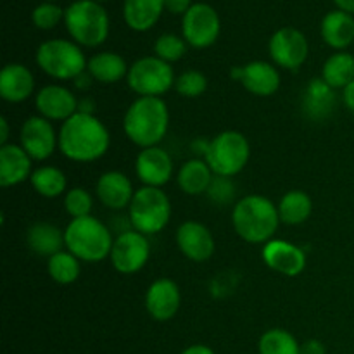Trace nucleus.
<instances>
[{
    "mask_svg": "<svg viewBox=\"0 0 354 354\" xmlns=\"http://www.w3.org/2000/svg\"><path fill=\"white\" fill-rule=\"evenodd\" d=\"M109 147V130L95 114L76 113L59 128V151L69 161H99Z\"/></svg>",
    "mask_w": 354,
    "mask_h": 354,
    "instance_id": "nucleus-1",
    "label": "nucleus"
},
{
    "mask_svg": "<svg viewBox=\"0 0 354 354\" xmlns=\"http://www.w3.org/2000/svg\"><path fill=\"white\" fill-rule=\"evenodd\" d=\"M168 128L169 109L162 97H137L124 113V135L140 149L161 144Z\"/></svg>",
    "mask_w": 354,
    "mask_h": 354,
    "instance_id": "nucleus-2",
    "label": "nucleus"
},
{
    "mask_svg": "<svg viewBox=\"0 0 354 354\" xmlns=\"http://www.w3.org/2000/svg\"><path fill=\"white\" fill-rule=\"evenodd\" d=\"M279 207L265 196L251 194L235 203L232 211V225L242 241L249 244L270 242L280 227Z\"/></svg>",
    "mask_w": 354,
    "mask_h": 354,
    "instance_id": "nucleus-3",
    "label": "nucleus"
},
{
    "mask_svg": "<svg viewBox=\"0 0 354 354\" xmlns=\"http://www.w3.org/2000/svg\"><path fill=\"white\" fill-rule=\"evenodd\" d=\"M66 251L83 263H100L109 258L114 237L111 228L95 216L76 218L64 228Z\"/></svg>",
    "mask_w": 354,
    "mask_h": 354,
    "instance_id": "nucleus-4",
    "label": "nucleus"
},
{
    "mask_svg": "<svg viewBox=\"0 0 354 354\" xmlns=\"http://www.w3.org/2000/svg\"><path fill=\"white\" fill-rule=\"evenodd\" d=\"M64 24L69 37L80 47H99L109 37L107 10L95 0H76L64 10Z\"/></svg>",
    "mask_w": 354,
    "mask_h": 354,
    "instance_id": "nucleus-5",
    "label": "nucleus"
},
{
    "mask_svg": "<svg viewBox=\"0 0 354 354\" xmlns=\"http://www.w3.org/2000/svg\"><path fill=\"white\" fill-rule=\"evenodd\" d=\"M35 61L45 75L59 82L75 80L86 71L88 64L83 48L76 41L64 38H54L38 45Z\"/></svg>",
    "mask_w": 354,
    "mask_h": 354,
    "instance_id": "nucleus-6",
    "label": "nucleus"
},
{
    "mask_svg": "<svg viewBox=\"0 0 354 354\" xmlns=\"http://www.w3.org/2000/svg\"><path fill=\"white\" fill-rule=\"evenodd\" d=\"M171 218V201L162 189L140 187L128 207V220L133 230L154 235L165 230Z\"/></svg>",
    "mask_w": 354,
    "mask_h": 354,
    "instance_id": "nucleus-7",
    "label": "nucleus"
},
{
    "mask_svg": "<svg viewBox=\"0 0 354 354\" xmlns=\"http://www.w3.org/2000/svg\"><path fill=\"white\" fill-rule=\"evenodd\" d=\"M204 159L214 175L237 176L251 159V144L241 131L225 130L206 145Z\"/></svg>",
    "mask_w": 354,
    "mask_h": 354,
    "instance_id": "nucleus-8",
    "label": "nucleus"
},
{
    "mask_svg": "<svg viewBox=\"0 0 354 354\" xmlns=\"http://www.w3.org/2000/svg\"><path fill=\"white\" fill-rule=\"evenodd\" d=\"M171 64L156 55H145L130 66L127 83L138 97H162L175 86Z\"/></svg>",
    "mask_w": 354,
    "mask_h": 354,
    "instance_id": "nucleus-9",
    "label": "nucleus"
},
{
    "mask_svg": "<svg viewBox=\"0 0 354 354\" xmlns=\"http://www.w3.org/2000/svg\"><path fill=\"white\" fill-rule=\"evenodd\" d=\"M109 258L113 268L121 275L138 273L151 258V244H149L147 235L140 234L133 228L123 232V234H118L114 237Z\"/></svg>",
    "mask_w": 354,
    "mask_h": 354,
    "instance_id": "nucleus-10",
    "label": "nucleus"
},
{
    "mask_svg": "<svg viewBox=\"0 0 354 354\" xmlns=\"http://www.w3.org/2000/svg\"><path fill=\"white\" fill-rule=\"evenodd\" d=\"M268 52L273 64L282 69L296 71L308 61L310 45L303 31L292 26H283L270 38Z\"/></svg>",
    "mask_w": 354,
    "mask_h": 354,
    "instance_id": "nucleus-11",
    "label": "nucleus"
},
{
    "mask_svg": "<svg viewBox=\"0 0 354 354\" xmlns=\"http://www.w3.org/2000/svg\"><path fill=\"white\" fill-rule=\"evenodd\" d=\"M220 16L209 3H194L182 19L183 38L194 48L211 47L220 37Z\"/></svg>",
    "mask_w": 354,
    "mask_h": 354,
    "instance_id": "nucleus-12",
    "label": "nucleus"
},
{
    "mask_svg": "<svg viewBox=\"0 0 354 354\" xmlns=\"http://www.w3.org/2000/svg\"><path fill=\"white\" fill-rule=\"evenodd\" d=\"M19 142L33 161H47L54 156L55 149H59V131H55L52 121L37 114L21 124Z\"/></svg>",
    "mask_w": 354,
    "mask_h": 354,
    "instance_id": "nucleus-13",
    "label": "nucleus"
},
{
    "mask_svg": "<svg viewBox=\"0 0 354 354\" xmlns=\"http://www.w3.org/2000/svg\"><path fill=\"white\" fill-rule=\"evenodd\" d=\"M230 78L239 82L249 93L256 97H272L280 88V73L275 64L266 61H251L248 64L234 66Z\"/></svg>",
    "mask_w": 354,
    "mask_h": 354,
    "instance_id": "nucleus-14",
    "label": "nucleus"
},
{
    "mask_svg": "<svg viewBox=\"0 0 354 354\" xmlns=\"http://www.w3.org/2000/svg\"><path fill=\"white\" fill-rule=\"evenodd\" d=\"M78 102L75 93L62 85H45L35 93V109L38 116L48 121H68L69 118L78 113Z\"/></svg>",
    "mask_w": 354,
    "mask_h": 354,
    "instance_id": "nucleus-15",
    "label": "nucleus"
},
{
    "mask_svg": "<svg viewBox=\"0 0 354 354\" xmlns=\"http://www.w3.org/2000/svg\"><path fill=\"white\" fill-rule=\"evenodd\" d=\"M175 241L178 251L194 263H204L211 259L216 249V242L209 228L196 220L183 221L176 230Z\"/></svg>",
    "mask_w": 354,
    "mask_h": 354,
    "instance_id": "nucleus-16",
    "label": "nucleus"
},
{
    "mask_svg": "<svg viewBox=\"0 0 354 354\" xmlns=\"http://www.w3.org/2000/svg\"><path fill=\"white\" fill-rule=\"evenodd\" d=\"M135 173L144 187L161 189L173 178L175 165H173L169 152L156 145V147L142 149L138 152L137 159H135Z\"/></svg>",
    "mask_w": 354,
    "mask_h": 354,
    "instance_id": "nucleus-17",
    "label": "nucleus"
},
{
    "mask_svg": "<svg viewBox=\"0 0 354 354\" xmlns=\"http://www.w3.org/2000/svg\"><path fill=\"white\" fill-rule=\"evenodd\" d=\"M261 258L265 265L283 277H299L306 268V254L299 245L282 239H272L263 245Z\"/></svg>",
    "mask_w": 354,
    "mask_h": 354,
    "instance_id": "nucleus-18",
    "label": "nucleus"
},
{
    "mask_svg": "<svg viewBox=\"0 0 354 354\" xmlns=\"http://www.w3.org/2000/svg\"><path fill=\"white\" fill-rule=\"evenodd\" d=\"M182 306V292L175 280L158 279L145 292V310L156 322H168L176 317Z\"/></svg>",
    "mask_w": 354,
    "mask_h": 354,
    "instance_id": "nucleus-19",
    "label": "nucleus"
},
{
    "mask_svg": "<svg viewBox=\"0 0 354 354\" xmlns=\"http://www.w3.org/2000/svg\"><path fill=\"white\" fill-rule=\"evenodd\" d=\"M95 194L99 203L111 211L128 209L135 196L131 180L124 173L111 169L102 173L95 183Z\"/></svg>",
    "mask_w": 354,
    "mask_h": 354,
    "instance_id": "nucleus-20",
    "label": "nucleus"
},
{
    "mask_svg": "<svg viewBox=\"0 0 354 354\" xmlns=\"http://www.w3.org/2000/svg\"><path fill=\"white\" fill-rule=\"evenodd\" d=\"M33 159L21 145H0V185L3 189L16 187L31 178Z\"/></svg>",
    "mask_w": 354,
    "mask_h": 354,
    "instance_id": "nucleus-21",
    "label": "nucleus"
},
{
    "mask_svg": "<svg viewBox=\"0 0 354 354\" xmlns=\"http://www.w3.org/2000/svg\"><path fill=\"white\" fill-rule=\"evenodd\" d=\"M35 92V76L19 62H9L0 73V97L9 104H21Z\"/></svg>",
    "mask_w": 354,
    "mask_h": 354,
    "instance_id": "nucleus-22",
    "label": "nucleus"
},
{
    "mask_svg": "<svg viewBox=\"0 0 354 354\" xmlns=\"http://www.w3.org/2000/svg\"><path fill=\"white\" fill-rule=\"evenodd\" d=\"M337 106L335 90L328 86L322 78H313L308 82L303 90L301 107L308 120L325 121Z\"/></svg>",
    "mask_w": 354,
    "mask_h": 354,
    "instance_id": "nucleus-23",
    "label": "nucleus"
},
{
    "mask_svg": "<svg viewBox=\"0 0 354 354\" xmlns=\"http://www.w3.org/2000/svg\"><path fill=\"white\" fill-rule=\"evenodd\" d=\"M26 244L31 252L45 258H52L57 252L64 251V230L50 221H35L26 230Z\"/></svg>",
    "mask_w": 354,
    "mask_h": 354,
    "instance_id": "nucleus-24",
    "label": "nucleus"
},
{
    "mask_svg": "<svg viewBox=\"0 0 354 354\" xmlns=\"http://www.w3.org/2000/svg\"><path fill=\"white\" fill-rule=\"evenodd\" d=\"M322 38L328 47L341 52L354 41V17L344 10H330L322 19Z\"/></svg>",
    "mask_w": 354,
    "mask_h": 354,
    "instance_id": "nucleus-25",
    "label": "nucleus"
},
{
    "mask_svg": "<svg viewBox=\"0 0 354 354\" xmlns=\"http://www.w3.org/2000/svg\"><path fill=\"white\" fill-rule=\"evenodd\" d=\"M86 71L92 75L95 82L102 85H114L127 78L130 66L127 64L123 55L116 52H99L88 59Z\"/></svg>",
    "mask_w": 354,
    "mask_h": 354,
    "instance_id": "nucleus-26",
    "label": "nucleus"
},
{
    "mask_svg": "<svg viewBox=\"0 0 354 354\" xmlns=\"http://www.w3.org/2000/svg\"><path fill=\"white\" fill-rule=\"evenodd\" d=\"M213 176L214 173L206 159H189L180 166L176 173V183L187 196H203L209 189Z\"/></svg>",
    "mask_w": 354,
    "mask_h": 354,
    "instance_id": "nucleus-27",
    "label": "nucleus"
},
{
    "mask_svg": "<svg viewBox=\"0 0 354 354\" xmlns=\"http://www.w3.org/2000/svg\"><path fill=\"white\" fill-rule=\"evenodd\" d=\"M165 0H124L123 17L128 28L133 31H149L161 17Z\"/></svg>",
    "mask_w": 354,
    "mask_h": 354,
    "instance_id": "nucleus-28",
    "label": "nucleus"
},
{
    "mask_svg": "<svg viewBox=\"0 0 354 354\" xmlns=\"http://www.w3.org/2000/svg\"><path fill=\"white\" fill-rule=\"evenodd\" d=\"M280 221L290 227L303 225L313 213V201L304 190H289L279 203Z\"/></svg>",
    "mask_w": 354,
    "mask_h": 354,
    "instance_id": "nucleus-29",
    "label": "nucleus"
},
{
    "mask_svg": "<svg viewBox=\"0 0 354 354\" xmlns=\"http://www.w3.org/2000/svg\"><path fill=\"white\" fill-rule=\"evenodd\" d=\"M30 183L35 192L45 199H55V197L64 196L69 190L64 171L50 165L38 166L37 169H33Z\"/></svg>",
    "mask_w": 354,
    "mask_h": 354,
    "instance_id": "nucleus-30",
    "label": "nucleus"
},
{
    "mask_svg": "<svg viewBox=\"0 0 354 354\" xmlns=\"http://www.w3.org/2000/svg\"><path fill=\"white\" fill-rule=\"evenodd\" d=\"M322 80L334 90H344L354 80V55L346 50L332 54L324 62Z\"/></svg>",
    "mask_w": 354,
    "mask_h": 354,
    "instance_id": "nucleus-31",
    "label": "nucleus"
},
{
    "mask_svg": "<svg viewBox=\"0 0 354 354\" xmlns=\"http://www.w3.org/2000/svg\"><path fill=\"white\" fill-rule=\"evenodd\" d=\"M47 272L48 277L54 280L55 283L61 286H69L75 283L80 279L82 273V261L76 256H73L69 251H61L48 258L47 261Z\"/></svg>",
    "mask_w": 354,
    "mask_h": 354,
    "instance_id": "nucleus-32",
    "label": "nucleus"
},
{
    "mask_svg": "<svg viewBox=\"0 0 354 354\" xmlns=\"http://www.w3.org/2000/svg\"><path fill=\"white\" fill-rule=\"evenodd\" d=\"M259 354H301V344L286 328H270L259 337Z\"/></svg>",
    "mask_w": 354,
    "mask_h": 354,
    "instance_id": "nucleus-33",
    "label": "nucleus"
},
{
    "mask_svg": "<svg viewBox=\"0 0 354 354\" xmlns=\"http://www.w3.org/2000/svg\"><path fill=\"white\" fill-rule=\"evenodd\" d=\"M175 90L178 95L185 97V99H197V97L206 93L207 76L203 71H197V69L183 71L182 75L176 76Z\"/></svg>",
    "mask_w": 354,
    "mask_h": 354,
    "instance_id": "nucleus-34",
    "label": "nucleus"
},
{
    "mask_svg": "<svg viewBox=\"0 0 354 354\" xmlns=\"http://www.w3.org/2000/svg\"><path fill=\"white\" fill-rule=\"evenodd\" d=\"M187 41L183 37H178L175 33H162L158 37L154 44V54L156 57L162 59L166 62H176L187 54Z\"/></svg>",
    "mask_w": 354,
    "mask_h": 354,
    "instance_id": "nucleus-35",
    "label": "nucleus"
},
{
    "mask_svg": "<svg viewBox=\"0 0 354 354\" xmlns=\"http://www.w3.org/2000/svg\"><path fill=\"white\" fill-rule=\"evenodd\" d=\"M93 197L83 187H73L64 194V211L76 220V218H85L92 214Z\"/></svg>",
    "mask_w": 354,
    "mask_h": 354,
    "instance_id": "nucleus-36",
    "label": "nucleus"
},
{
    "mask_svg": "<svg viewBox=\"0 0 354 354\" xmlns=\"http://www.w3.org/2000/svg\"><path fill=\"white\" fill-rule=\"evenodd\" d=\"M206 196L216 206H230L235 201V196H237V187H235V183L228 176L214 175Z\"/></svg>",
    "mask_w": 354,
    "mask_h": 354,
    "instance_id": "nucleus-37",
    "label": "nucleus"
},
{
    "mask_svg": "<svg viewBox=\"0 0 354 354\" xmlns=\"http://www.w3.org/2000/svg\"><path fill=\"white\" fill-rule=\"evenodd\" d=\"M31 19H33V24L38 30H52L61 21H64V10L55 6L54 2H44L35 7Z\"/></svg>",
    "mask_w": 354,
    "mask_h": 354,
    "instance_id": "nucleus-38",
    "label": "nucleus"
},
{
    "mask_svg": "<svg viewBox=\"0 0 354 354\" xmlns=\"http://www.w3.org/2000/svg\"><path fill=\"white\" fill-rule=\"evenodd\" d=\"M192 6V0H165V9L171 14H182V16H185L187 10Z\"/></svg>",
    "mask_w": 354,
    "mask_h": 354,
    "instance_id": "nucleus-39",
    "label": "nucleus"
},
{
    "mask_svg": "<svg viewBox=\"0 0 354 354\" xmlns=\"http://www.w3.org/2000/svg\"><path fill=\"white\" fill-rule=\"evenodd\" d=\"M301 354H327L325 344L318 339H308L301 344Z\"/></svg>",
    "mask_w": 354,
    "mask_h": 354,
    "instance_id": "nucleus-40",
    "label": "nucleus"
},
{
    "mask_svg": "<svg viewBox=\"0 0 354 354\" xmlns=\"http://www.w3.org/2000/svg\"><path fill=\"white\" fill-rule=\"evenodd\" d=\"M342 100H344V106L348 107L349 113L354 114V80L342 90Z\"/></svg>",
    "mask_w": 354,
    "mask_h": 354,
    "instance_id": "nucleus-41",
    "label": "nucleus"
},
{
    "mask_svg": "<svg viewBox=\"0 0 354 354\" xmlns=\"http://www.w3.org/2000/svg\"><path fill=\"white\" fill-rule=\"evenodd\" d=\"M73 82H75V86L78 90H88L90 86H92V83L95 82V80L92 78V75H90L88 71H85V73H82L80 76H76Z\"/></svg>",
    "mask_w": 354,
    "mask_h": 354,
    "instance_id": "nucleus-42",
    "label": "nucleus"
},
{
    "mask_svg": "<svg viewBox=\"0 0 354 354\" xmlns=\"http://www.w3.org/2000/svg\"><path fill=\"white\" fill-rule=\"evenodd\" d=\"M180 354H214V351L206 344H192Z\"/></svg>",
    "mask_w": 354,
    "mask_h": 354,
    "instance_id": "nucleus-43",
    "label": "nucleus"
},
{
    "mask_svg": "<svg viewBox=\"0 0 354 354\" xmlns=\"http://www.w3.org/2000/svg\"><path fill=\"white\" fill-rule=\"evenodd\" d=\"M93 109H95V102L92 99H88V97H83L78 102V113L93 114Z\"/></svg>",
    "mask_w": 354,
    "mask_h": 354,
    "instance_id": "nucleus-44",
    "label": "nucleus"
},
{
    "mask_svg": "<svg viewBox=\"0 0 354 354\" xmlns=\"http://www.w3.org/2000/svg\"><path fill=\"white\" fill-rule=\"evenodd\" d=\"M9 140V121L7 118H0V145H6Z\"/></svg>",
    "mask_w": 354,
    "mask_h": 354,
    "instance_id": "nucleus-45",
    "label": "nucleus"
},
{
    "mask_svg": "<svg viewBox=\"0 0 354 354\" xmlns=\"http://www.w3.org/2000/svg\"><path fill=\"white\" fill-rule=\"evenodd\" d=\"M339 10H344L348 14H354V0H334Z\"/></svg>",
    "mask_w": 354,
    "mask_h": 354,
    "instance_id": "nucleus-46",
    "label": "nucleus"
},
{
    "mask_svg": "<svg viewBox=\"0 0 354 354\" xmlns=\"http://www.w3.org/2000/svg\"><path fill=\"white\" fill-rule=\"evenodd\" d=\"M95 2H99V3H100V2H107V0H95Z\"/></svg>",
    "mask_w": 354,
    "mask_h": 354,
    "instance_id": "nucleus-47",
    "label": "nucleus"
},
{
    "mask_svg": "<svg viewBox=\"0 0 354 354\" xmlns=\"http://www.w3.org/2000/svg\"><path fill=\"white\" fill-rule=\"evenodd\" d=\"M47 2H55V0H47Z\"/></svg>",
    "mask_w": 354,
    "mask_h": 354,
    "instance_id": "nucleus-48",
    "label": "nucleus"
}]
</instances>
